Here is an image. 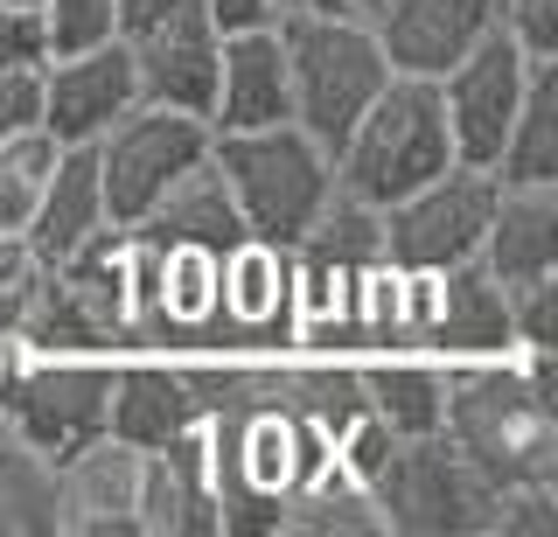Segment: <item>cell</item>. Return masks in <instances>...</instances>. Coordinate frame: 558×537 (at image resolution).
I'll use <instances>...</instances> for the list:
<instances>
[{"label": "cell", "mask_w": 558, "mask_h": 537, "mask_svg": "<svg viewBox=\"0 0 558 537\" xmlns=\"http://www.w3.org/2000/svg\"><path fill=\"white\" fill-rule=\"evenodd\" d=\"M203 447H209L217 530H231V537H279V502L336 461L328 432H314L287 405H252V412L203 419Z\"/></svg>", "instance_id": "6da1fadb"}, {"label": "cell", "mask_w": 558, "mask_h": 537, "mask_svg": "<svg viewBox=\"0 0 558 537\" xmlns=\"http://www.w3.org/2000/svg\"><path fill=\"white\" fill-rule=\"evenodd\" d=\"M440 432L496 489H510V481H558V405L517 370V356L447 363Z\"/></svg>", "instance_id": "7a4b0ae2"}, {"label": "cell", "mask_w": 558, "mask_h": 537, "mask_svg": "<svg viewBox=\"0 0 558 537\" xmlns=\"http://www.w3.org/2000/svg\"><path fill=\"white\" fill-rule=\"evenodd\" d=\"M279 57H287V98H293V126H307L328 154L342 147V133L363 119V106L384 91L391 63L371 36L356 8H328V14H279L272 22Z\"/></svg>", "instance_id": "3957f363"}, {"label": "cell", "mask_w": 558, "mask_h": 537, "mask_svg": "<svg viewBox=\"0 0 558 537\" xmlns=\"http://www.w3.org/2000/svg\"><path fill=\"white\" fill-rule=\"evenodd\" d=\"M209 161H217L223 188H231L238 217L252 237L266 245H287L314 223L328 196H336V161L293 119H272V126H244V133H209Z\"/></svg>", "instance_id": "277c9868"}, {"label": "cell", "mask_w": 558, "mask_h": 537, "mask_svg": "<svg viewBox=\"0 0 558 537\" xmlns=\"http://www.w3.org/2000/svg\"><path fill=\"white\" fill-rule=\"evenodd\" d=\"M336 161V188L356 203H398L418 182H433L440 168H453V141H447V112H440V84L433 77H384V91L363 106V119L342 133Z\"/></svg>", "instance_id": "5b68a950"}, {"label": "cell", "mask_w": 558, "mask_h": 537, "mask_svg": "<svg viewBox=\"0 0 558 537\" xmlns=\"http://www.w3.org/2000/svg\"><path fill=\"white\" fill-rule=\"evenodd\" d=\"M384 530L398 537H488L496 481L482 475L447 432H412L391 447V461L371 481Z\"/></svg>", "instance_id": "8992f818"}, {"label": "cell", "mask_w": 558, "mask_h": 537, "mask_svg": "<svg viewBox=\"0 0 558 537\" xmlns=\"http://www.w3.org/2000/svg\"><path fill=\"white\" fill-rule=\"evenodd\" d=\"M92 147H98L105 217H112V223H140L174 182L189 175V168L209 161V119L174 112V106H147V98H140V106L119 112Z\"/></svg>", "instance_id": "52a82bcc"}, {"label": "cell", "mask_w": 558, "mask_h": 537, "mask_svg": "<svg viewBox=\"0 0 558 537\" xmlns=\"http://www.w3.org/2000/svg\"><path fill=\"white\" fill-rule=\"evenodd\" d=\"M496 168L453 161L433 182H418L412 196L384 203V258L398 272H447L461 258L482 252L488 210H496Z\"/></svg>", "instance_id": "ba28073f"}, {"label": "cell", "mask_w": 558, "mask_h": 537, "mask_svg": "<svg viewBox=\"0 0 558 537\" xmlns=\"http://www.w3.org/2000/svg\"><path fill=\"white\" fill-rule=\"evenodd\" d=\"M105 398H112V356H43L28 350L0 377V419H8L35 454H70V447L105 432Z\"/></svg>", "instance_id": "9c48e42d"}, {"label": "cell", "mask_w": 558, "mask_h": 537, "mask_svg": "<svg viewBox=\"0 0 558 537\" xmlns=\"http://www.w3.org/2000/svg\"><path fill=\"white\" fill-rule=\"evenodd\" d=\"M531 63L523 49L510 42V28H488V36L468 49L453 71H440V112H447V141H453V161L468 168H496L502 154V133L523 106V84H531Z\"/></svg>", "instance_id": "30bf717a"}, {"label": "cell", "mask_w": 558, "mask_h": 537, "mask_svg": "<svg viewBox=\"0 0 558 537\" xmlns=\"http://www.w3.org/2000/svg\"><path fill=\"white\" fill-rule=\"evenodd\" d=\"M133 106H140V77H133L126 36L43 63V133L57 147H92L98 133Z\"/></svg>", "instance_id": "8fae6325"}, {"label": "cell", "mask_w": 558, "mask_h": 537, "mask_svg": "<svg viewBox=\"0 0 558 537\" xmlns=\"http://www.w3.org/2000/svg\"><path fill=\"white\" fill-rule=\"evenodd\" d=\"M126 49H133V77H140V98H147V106H174V112L209 119L223 36L209 28L203 0H182V8H168L154 28L126 36Z\"/></svg>", "instance_id": "7c38bea8"}, {"label": "cell", "mask_w": 558, "mask_h": 537, "mask_svg": "<svg viewBox=\"0 0 558 537\" xmlns=\"http://www.w3.org/2000/svg\"><path fill=\"white\" fill-rule=\"evenodd\" d=\"M363 22L398 77H440L496 28V0H384Z\"/></svg>", "instance_id": "4fadbf2b"}, {"label": "cell", "mask_w": 558, "mask_h": 537, "mask_svg": "<svg viewBox=\"0 0 558 537\" xmlns=\"http://www.w3.org/2000/svg\"><path fill=\"white\" fill-rule=\"evenodd\" d=\"M133 489H140V447L112 440V432L57 454V537H140Z\"/></svg>", "instance_id": "5bb4252c"}, {"label": "cell", "mask_w": 558, "mask_h": 537, "mask_svg": "<svg viewBox=\"0 0 558 537\" xmlns=\"http://www.w3.org/2000/svg\"><path fill=\"white\" fill-rule=\"evenodd\" d=\"M133 524H140V537H223L217 530V496H209L203 426H189V432H174L168 447H147V454H140Z\"/></svg>", "instance_id": "9a60e30c"}, {"label": "cell", "mask_w": 558, "mask_h": 537, "mask_svg": "<svg viewBox=\"0 0 558 537\" xmlns=\"http://www.w3.org/2000/svg\"><path fill=\"white\" fill-rule=\"evenodd\" d=\"M475 258L502 286L551 280L558 272V182H502Z\"/></svg>", "instance_id": "2e32d148"}, {"label": "cell", "mask_w": 558, "mask_h": 537, "mask_svg": "<svg viewBox=\"0 0 558 537\" xmlns=\"http://www.w3.org/2000/svg\"><path fill=\"white\" fill-rule=\"evenodd\" d=\"M272 119H293L279 36L272 28L223 36V49H217V98H209V133H244V126H272Z\"/></svg>", "instance_id": "e0dca14e"}, {"label": "cell", "mask_w": 558, "mask_h": 537, "mask_svg": "<svg viewBox=\"0 0 558 537\" xmlns=\"http://www.w3.org/2000/svg\"><path fill=\"white\" fill-rule=\"evenodd\" d=\"M196 426V405L182 391L174 356H112V398H105V432L126 447H168L174 432Z\"/></svg>", "instance_id": "ac0fdd59"}, {"label": "cell", "mask_w": 558, "mask_h": 537, "mask_svg": "<svg viewBox=\"0 0 558 537\" xmlns=\"http://www.w3.org/2000/svg\"><path fill=\"white\" fill-rule=\"evenodd\" d=\"M126 237H133V245H147V252H168V245L231 252L238 237H252V231H244V217H238L231 188H223V175H217V161H196L147 217L126 223Z\"/></svg>", "instance_id": "d6986e66"}, {"label": "cell", "mask_w": 558, "mask_h": 537, "mask_svg": "<svg viewBox=\"0 0 558 537\" xmlns=\"http://www.w3.org/2000/svg\"><path fill=\"white\" fill-rule=\"evenodd\" d=\"M105 182H98V147H57V161H49L43 175V196H35L28 210V245L43 266H57L63 252H77L92 231H105Z\"/></svg>", "instance_id": "ffe728a7"}, {"label": "cell", "mask_w": 558, "mask_h": 537, "mask_svg": "<svg viewBox=\"0 0 558 537\" xmlns=\"http://www.w3.org/2000/svg\"><path fill=\"white\" fill-rule=\"evenodd\" d=\"M363 370V398L398 440L412 432H440V412H447V363L426 356V350H371L356 356Z\"/></svg>", "instance_id": "44dd1931"}, {"label": "cell", "mask_w": 558, "mask_h": 537, "mask_svg": "<svg viewBox=\"0 0 558 537\" xmlns=\"http://www.w3.org/2000/svg\"><path fill=\"white\" fill-rule=\"evenodd\" d=\"M293 258H301V266L336 272V280H363L371 266H384V210L336 188V196L314 210L307 231L293 237Z\"/></svg>", "instance_id": "7402d4cb"}, {"label": "cell", "mask_w": 558, "mask_h": 537, "mask_svg": "<svg viewBox=\"0 0 558 537\" xmlns=\"http://www.w3.org/2000/svg\"><path fill=\"white\" fill-rule=\"evenodd\" d=\"M279 530L287 537H384V516H377L371 481L342 475L328 461L314 481H301V489L279 502Z\"/></svg>", "instance_id": "603a6c76"}, {"label": "cell", "mask_w": 558, "mask_h": 537, "mask_svg": "<svg viewBox=\"0 0 558 537\" xmlns=\"http://www.w3.org/2000/svg\"><path fill=\"white\" fill-rule=\"evenodd\" d=\"M496 182H558V57L531 63L523 106L496 154Z\"/></svg>", "instance_id": "cb8c5ba5"}, {"label": "cell", "mask_w": 558, "mask_h": 537, "mask_svg": "<svg viewBox=\"0 0 558 537\" xmlns=\"http://www.w3.org/2000/svg\"><path fill=\"white\" fill-rule=\"evenodd\" d=\"M0 537H57V461L0 419Z\"/></svg>", "instance_id": "d4e9b609"}, {"label": "cell", "mask_w": 558, "mask_h": 537, "mask_svg": "<svg viewBox=\"0 0 558 537\" xmlns=\"http://www.w3.org/2000/svg\"><path fill=\"white\" fill-rule=\"evenodd\" d=\"M49 161H57V141H49L43 126L0 141V231H28V210H35V196H43Z\"/></svg>", "instance_id": "484cf974"}, {"label": "cell", "mask_w": 558, "mask_h": 537, "mask_svg": "<svg viewBox=\"0 0 558 537\" xmlns=\"http://www.w3.org/2000/svg\"><path fill=\"white\" fill-rule=\"evenodd\" d=\"M43 36H49V57L98 49L119 36V8L112 0H43Z\"/></svg>", "instance_id": "4316f807"}, {"label": "cell", "mask_w": 558, "mask_h": 537, "mask_svg": "<svg viewBox=\"0 0 558 537\" xmlns=\"http://www.w3.org/2000/svg\"><path fill=\"white\" fill-rule=\"evenodd\" d=\"M558 530V481H510L496 489L488 537H551Z\"/></svg>", "instance_id": "83f0119b"}, {"label": "cell", "mask_w": 558, "mask_h": 537, "mask_svg": "<svg viewBox=\"0 0 558 537\" xmlns=\"http://www.w3.org/2000/svg\"><path fill=\"white\" fill-rule=\"evenodd\" d=\"M49 63V36H43V8L0 0V71H43Z\"/></svg>", "instance_id": "f1b7e54d"}, {"label": "cell", "mask_w": 558, "mask_h": 537, "mask_svg": "<svg viewBox=\"0 0 558 537\" xmlns=\"http://www.w3.org/2000/svg\"><path fill=\"white\" fill-rule=\"evenodd\" d=\"M510 293V328H517V350H551V315H558V272L531 286H502Z\"/></svg>", "instance_id": "f546056e"}, {"label": "cell", "mask_w": 558, "mask_h": 537, "mask_svg": "<svg viewBox=\"0 0 558 537\" xmlns=\"http://www.w3.org/2000/svg\"><path fill=\"white\" fill-rule=\"evenodd\" d=\"M496 22L523 57H558V0H496Z\"/></svg>", "instance_id": "4dcf8cb0"}, {"label": "cell", "mask_w": 558, "mask_h": 537, "mask_svg": "<svg viewBox=\"0 0 558 537\" xmlns=\"http://www.w3.org/2000/svg\"><path fill=\"white\" fill-rule=\"evenodd\" d=\"M43 126V71H0V141Z\"/></svg>", "instance_id": "1f68e13d"}, {"label": "cell", "mask_w": 558, "mask_h": 537, "mask_svg": "<svg viewBox=\"0 0 558 537\" xmlns=\"http://www.w3.org/2000/svg\"><path fill=\"white\" fill-rule=\"evenodd\" d=\"M203 14H209L217 36H244V28H272L279 22L272 0H203Z\"/></svg>", "instance_id": "d6a6232c"}, {"label": "cell", "mask_w": 558, "mask_h": 537, "mask_svg": "<svg viewBox=\"0 0 558 537\" xmlns=\"http://www.w3.org/2000/svg\"><path fill=\"white\" fill-rule=\"evenodd\" d=\"M35 272H43V258L22 231H0V293H28Z\"/></svg>", "instance_id": "836d02e7"}, {"label": "cell", "mask_w": 558, "mask_h": 537, "mask_svg": "<svg viewBox=\"0 0 558 537\" xmlns=\"http://www.w3.org/2000/svg\"><path fill=\"white\" fill-rule=\"evenodd\" d=\"M119 8V36H140V28H154L168 8H182V0H112Z\"/></svg>", "instance_id": "e575fe53"}, {"label": "cell", "mask_w": 558, "mask_h": 537, "mask_svg": "<svg viewBox=\"0 0 558 537\" xmlns=\"http://www.w3.org/2000/svg\"><path fill=\"white\" fill-rule=\"evenodd\" d=\"M279 14H328V8H349V0H272Z\"/></svg>", "instance_id": "d590c367"}, {"label": "cell", "mask_w": 558, "mask_h": 537, "mask_svg": "<svg viewBox=\"0 0 558 537\" xmlns=\"http://www.w3.org/2000/svg\"><path fill=\"white\" fill-rule=\"evenodd\" d=\"M349 8H356V14H377V8H384V0H349Z\"/></svg>", "instance_id": "8d00e7d4"}, {"label": "cell", "mask_w": 558, "mask_h": 537, "mask_svg": "<svg viewBox=\"0 0 558 537\" xmlns=\"http://www.w3.org/2000/svg\"><path fill=\"white\" fill-rule=\"evenodd\" d=\"M22 8H43V0H22Z\"/></svg>", "instance_id": "74e56055"}]
</instances>
